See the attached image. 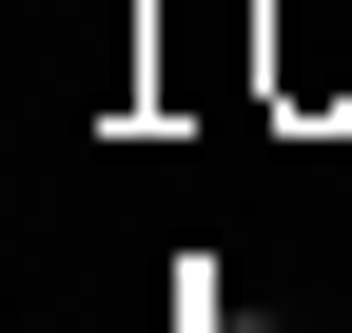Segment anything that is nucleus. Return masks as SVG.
<instances>
[{
    "instance_id": "1",
    "label": "nucleus",
    "mask_w": 352,
    "mask_h": 333,
    "mask_svg": "<svg viewBox=\"0 0 352 333\" xmlns=\"http://www.w3.org/2000/svg\"><path fill=\"white\" fill-rule=\"evenodd\" d=\"M274 78H294V98L352 78V20H333V0H274Z\"/></svg>"
}]
</instances>
